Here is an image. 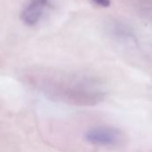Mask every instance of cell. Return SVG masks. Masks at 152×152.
<instances>
[{"mask_svg":"<svg viewBox=\"0 0 152 152\" xmlns=\"http://www.w3.org/2000/svg\"><path fill=\"white\" fill-rule=\"evenodd\" d=\"M85 140L94 146L117 147L124 141L122 132L110 126H97L88 129L85 134Z\"/></svg>","mask_w":152,"mask_h":152,"instance_id":"obj_3","label":"cell"},{"mask_svg":"<svg viewBox=\"0 0 152 152\" xmlns=\"http://www.w3.org/2000/svg\"><path fill=\"white\" fill-rule=\"evenodd\" d=\"M104 29L109 38L119 46L134 49L140 45L139 37L135 29L126 21L110 18L105 22Z\"/></svg>","mask_w":152,"mask_h":152,"instance_id":"obj_2","label":"cell"},{"mask_svg":"<svg viewBox=\"0 0 152 152\" xmlns=\"http://www.w3.org/2000/svg\"><path fill=\"white\" fill-rule=\"evenodd\" d=\"M92 2L100 7H109L111 4L112 0H92Z\"/></svg>","mask_w":152,"mask_h":152,"instance_id":"obj_6","label":"cell"},{"mask_svg":"<svg viewBox=\"0 0 152 152\" xmlns=\"http://www.w3.org/2000/svg\"><path fill=\"white\" fill-rule=\"evenodd\" d=\"M134 8L142 19L152 22V0H134Z\"/></svg>","mask_w":152,"mask_h":152,"instance_id":"obj_5","label":"cell"},{"mask_svg":"<svg viewBox=\"0 0 152 152\" xmlns=\"http://www.w3.org/2000/svg\"><path fill=\"white\" fill-rule=\"evenodd\" d=\"M27 82L50 100L75 106H95L107 94L99 78L85 74L37 72L29 75Z\"/></svg>","mask_w":152,"mask_h":152,"instance_id":"obj_1","label":"cell"},{"mask_svg":"<svg viewBox=\"0 0 152 152\" xmlns=\"http://www.w3.org/2000/svg\"><path fill=\"white\" fill-rule=\"evenodd\" d=\"M48 4L49 0H28L21 11V20L28 26L36 25L43 17Z\"/></svg>","mask_w":152,"mask_h":152,"instance_id":"obj_4","label":"cell"}]
</instances>
